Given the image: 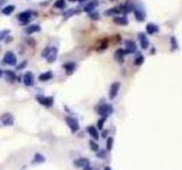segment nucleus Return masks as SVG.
I'll return each mask as SVG.
<instances>
[{"label":"nucleus","instance_id":"obj_44","mask_svg":"<svg viewBox=\"0 0 182 170\" xmlns=\"http://www.w3.org/2000/svg\"><path fill=\"white\" fill-rule=\"evenodd\" d=\"M5 1H6V0H0V7L3 6V3H5Z\"/></svg>","mask_w":182,"mask_h":170},{"label":"nucleus","instance_id":"obj_15","mask_svg":"<svg viewBox=\"0 0 182 170\" xmlns=\"http://www.w3.org/2000/svg\"><path fill=\"white\" fill-rule=\"evenodd\" d=\"M132 10L135 12V18H137L138 22H142L143 19H145V12H143L142 8H139V7H137V6H135V5H133V8H132Z\"/></svg>","mask_w":182,"mask_h":170},{"label":"nucleus","instance_id":"obj_21","mask_svg":"<svg viewBox=\"0 0 182 170\" xmlns=\"http://www.w3.org/2000/svg\"><path fill=\"white\" fill-rule=\"evenodd\" d=\"M87 131L90 134V136L93 138V140H98L99 138V133L98 131H97V128H96L95 126H89L87 128Z\"/></svg>","mask_w":182,"mask_h":170},{"label":"nucleus","instance_id":"obj_36","mask_svg":"<svg viewBox=\"0 0 182 170\" xmlns=\"http://www.w3.org/2000/svg\"><path fill=\"white\" fill-rule=\"evenodd\" d=\"M97 157L100 159H104L106 158V151H104V150H100V151H98V153H97Z\"/></svg>","mask_w":182,"mask_h":170},{"label":"nucleus","instance_id":"obj_26","mask_svg":"<svg viewBox=\"0 0 182 170\" xmlns=\"http://www.w3.org/2000/svg\"><path fill=\"white\" fill-rule=\"evenodd\" d=\"M145 61V57L142 56L141 54H137V57L135 59V66H141Z\"/></svg>","mask_w":182,"mask_h":170},{"label":"nucleus","instance_id":"obj_2","mask_svg":"<svg viewBox=\"0 0 182 170\" xmlns=\"http://www.w3.org/2000/svg\"><path fill=\"white\" fill-rule=\"evenodd\" d=\"M32 15H33V13L31 12V10H25V12H22L18 14L17 19L19 21L21 25H26L30 23L31 18H32Z\"/></svg>","mask_w":182,"mask_h":170},{"label":"nucleus","instance_id":"obj_37","mask_svg":"<svg viewBox=\"0 0 182 170\" xmlns=\"http://www.w3.org/2000/svg\"><path fill=\"white\" fill-rule=\"evenodd\" d=\"M112 147H113V138L109 137L107 140V150H108V151H111Z\"/></svg>","mask_w":182,"mask_h":170},{"label":"nucleus","instance_id":"obj_18","mask_svg":"<svg viewBox=\"0 0 182 170\" xmlns=\"http://www.w3.org/2000/svg\"><path fill=\"white\" fill-rule=\"evenodd\" d=\"M113 22L115 24L123 25V26H125V25L129 24V21H128V18H126V16H114Z\"/></svg>","mask_w":182,"mask_h":170},{"label":"nucleus","instance_id":"obj_30","mask_svg":"<svg viewBox=\"0 0 182 170\" xmlns=\"http://www.w3.org/2000/svg\"><path fill=\"white\" fill-rule=\"evenodd\" d=\"M50 50H51V47H46L43 50H42V52H41V57L42 58H47L48 56H49V54H50Z\"/></svg>","mask_w":182,"mask_h":170},{"label":"nucleus","instance_id":"obj_24","mask_svg":"<svg viewBox=\"0 0 182 170\" xmlns=\"http://www.w3.org/2000/svg\"><path fill=\"white\" fill-rule=\"evenodd\" d=\"M45 161H46V158L43 155L40 154V153H36L34 159H33V162H34V163H42V162Z\"/></svg>","mask_w":182,"mask_h":170},{"label":"nucleus","instance_id":"obj_20","mask_svg":"<svg viewBox=\"0 0 182 170\" xmlns=\"http://www.w3.org/2000/svg\"><path fill=\"white\" fill-rule=\"evenodd\" d=\"M52 77H54V73L51 72V70H48V72L42 73L41 75H39V81L40 82H48V81H50Z\"/></svg>","mask_w":182,"mask_h":170},{"label":"nucleus","instance_id":"obj_6","mask_svg":"<svg viewBox=\"0 0 182 170\" xmlns=\"http://www.w3.org/2000/svg\"><path fill=\"white\" fill-rule=\"evenodd\" d=\"M36 101L39 102L40 105L45 106V107H51L54 105V98L52 96H43V95H38L36 96Z\"/></svg>","mask_w":182,"mask_h":170},{"label":"nucleus","instance_id":"obj_19","mask_svg":"<svg viewBox=\"0 0 182 170\" xmlns=\"http://www.w3.org/2000/svg\"><path fill=\"white\" fill-rule=\"evenodd\" d=\"M159 28L157 25L152 24V23H149V24H147L146 26V32L147 34H149V35H154L155 33H158Z\"/></svg>","mask_w":182,"mask_h":170},{"label":"nucleus","instance_id":"obj_17","mask_svg":"<svg viewBox=\"0 0 182 170\" xmlns=\"http://www.w3.org/2000/svg\"><path fill=\"white\" fill-rule=\"evenodd\" d=\"M88 164H90V160L88 158H79L74 160V166L78 168H83Z\"/></svg>","mask_w":182,"mask_h":170},{"label":"nucleus","instance_id":"obj_34","mask_svg":"<svg viewBox=\"0 0 182 170\" xmlns=\"http://www.w3.org/2000/svg\"><path fill=\"white\" fill-rule=\"evenodd\" d=\"M171 44H172V49H171L172 51L175 50V49H178V43H176V39L174 38V36L171 38Z\"/></svg>","mask_w":182,"mask_h":170},{"label":"nucleus","instance_id":"obj_27","mask_svg":"<svg viewBox=\"0 0 182 170\" xmlns=\"http://www.w3.org/2000/svg\"><path fill=\"white\" fill-rule=\"evenodd\" d=\"M55 8L57 9H65L66 7V1L65 0H56V3H55Z\"/></svg>","mask_w":182,"mask_h":170},{"label":"nucleus","instance_id":"obj_47","mask_svg":"<svg viewBox=\"0 0 182 170\" xmlns=\"http://www.w3.org/2000/svg\"><path fill=\"white\" fill-rule=\"evenodd\" d=\"M112 1H113V0H112Z\"/></svg>","mask_w":182,"mask_h":170},{"label":"nucleus","instance_id":"obj_16","mask_svg":"<svg viewBox=\"0 0 182 170\" xmlns=\"http://www.w3.org/2000/svg\"><path fill=\"white\" fill-rule=\"evenodd\" d=\"M24 31H25L26 34L31 35V34L40 32V31H41V27H40V25H38V24H31V25H29V26L25 27V30Z\"/></svg>","mask_w":182,"mask_h":170},{"label":"nucleus","instance_id":"obj_38","mask_svg":"<svg viewBox=\"0 0 182 170\" xmlns=\"http://www.w3.org/2000/svg\"><path fill=\"white\" fill-rule=\"evenodd\" d=\"M106 121V118H104V117H102V119L99 120L98 121V128L99 129H102V127H104V122Z\"/></svg>","mask_w":182,"mask_h":170},{"label":"nucleus","instance_id":"obj_4","mask_svg":"<svg viewBox=\"0 0 182 170\" xmlns=\"http://www.w3.org/2000/svg\"><path fill=\"white\" fill-rule=\"evenodd\" d=\"M65 121L66 124H67V126H69V128H71V131H73V133H76V131L80 129V125H79V121L76 118H74V117H66L65 118Z\"/></svg>","mask_w":182,"mask_h":170},{"label":"nucleus","instance_id":"obj_45","mask_svg":"<svg viewBox=\"0 0 182 170\" xmlns=\"http://www.w3.org/2000/svg\"><path fill=\"white\" fill-rule=\"evenodd\" d=\"M3 75V70H0V77H1Z\"/></svg>","mask_w":182,"mask_h":170},{"label":"nucleus","instance_id":"obj_43","mask_svg":"<svg viewBox=\"0 0 182 170\" xmlns=\"http://www.w3.org/2000/svg\"><path fill=\"white\" fill-rule=\"evenodd\" d=\"M106 136H107V131H104V133H102V137L106 138Z\"/></svg>","mask_w":182,"mask_h":170},{"label":"nucleus","instance_id":"obj_8","mask_svg":"<svg viewBox=\"0 0 182 170\" xmlns=\"http://www.w3.org/2000/svg\"><path fill=\"white\" fill-rule=\"evenodd\" d=\"M98 5H99L98 0H89V1L87 3V5L83 7V12L88 13V14L95 12V9L98 7Z\"/></svg>","mask_w":182,"mask_h":170},{"label":"nucleus","instance_id":"obj_46","mask_svg":"<svg viewBox=\"0 0 182 170\" xmlns=\"http://www.w3.org/2000/svg\"><path fill=\"white\" fill-rule=\"evenodd\" d=\"M105 170H112L111 167H105Z\"/></svg>","mask_w":182,"mask_h":170},{"label":"nucleus","instance_id":"obj_23","mask_svg":"<svg viewBox=\"0 0 182 170\" xmlns=\"http://www.w3.org/2000/svg\"><path fill=\"white\" fill-rule=\"evenodd\" d=\"M119 13H121V10H119V7H114V8H111V9H108V10H106L104 14H105V16H115V15H117V14H119Z\"/></svg>","mask_w":182,"mask_h":170},{"label":"nucleus","instance_id":"obj_7","mask_svg":"<svg viewBox=\"0 0 182 170\" xmlns=\"http://www.w3.org/2000/svg\"><path fill=\"white\" fill-rule=\"evenodd\" d=\"M138 39H139V43H140L141 49H143V50L148 49V47H149V40L147 38L146 33L140 32L138 34Z\"/></svg>","mask_w":182,"mask_h":170},{"label":"nucleus","instance_id":"obj_9","mask_svg":"<svg viewBox=\"0 0 182 170\" xmlns=\"http://www.w3.org/2000/svg\"><path fill=\"white\" fill-rule=\"evenodd\" d=\"M119 87H121V84H119V82H115V83H113L111 85V89H109V99H111V100H114V99L117 96Z\"/></svg>","mask_w":182,"mask_h":170},{"label":"nucleus","instance_id":"obj_10","mask_svg":"<svg viewBox=\"0 0 182 170\" xmlns=\"http://www.w3.org/2000/svg\"><path fill=\"white\" fill-rule=\"evenodd\" d=\"M125 52L126 54H135L137 52V44L132 40H126L125 41Z\"/></svg>","mask_w":182,"mask_h":170},{"label":"nucleus","instance_id":"obj_32","mask_svg":"<svg viewBox=\"0 0 182 170\" xmlns=\"http://www.w3.org/2000/svg\"><path fill=\"white\" fill-rule=\"evenodd\" d=\"M26 66H27V61L26 60H24V61H22V63L16 65V69H17V70H22V69H24Z\"/></svg>","mask_w":182,"mask_h":170},{"label":"nucleus","instance_id":"obj_25","mask_svg":"<svg viewBox=\"0 0 182 170\" xmlns=\"http://www.w3.org/2000/svg\"><path fill=\"white\" fill-rule=\"evenodd\" d=\"M3 74L6 75V77L8 78L9 81L14 82L16 80V75H15V72H13V70H6V72H3Z\"/></svg>","mask_w":182,"mask_h":170},{"label":"nucleus","instance_id":"obj_29","mask_svg":"<svg viewBox=\"0 0 182 170\" xmlns=\"http://www.w3.org/2000/svg\"><path fill=\"white\" fill-rule=\"evenodd\" d=\"M76 10H75L74 8H69V10H66L65 13L63 14V16H64V18H69V17H72V16L74 15V14H76Z\"/></svg>","mask_w":182,"mask_h":170},{"label":"nucleus","instance_id":"obj_13","mask_svg":"<svg viewBox=\"0 0 182 170\" xmlns=\"http://www.w3.org/2000/svg\"><path fill=\"white\" fill-rule=\"evenodd\" d=\"M64 69H65V72L67 75H72L74 73V70L76 69V64L74 61H67L63 65Z\"/></svg>","mask_w":182,"mask_h":170},{"label":"nucleus","instance_id":"obj_1","mask_svg":"<svg viewBox=\"0 0 182 170\" xmlns=\"http://www.w3.org/2000/svg\"><path fill=\"white\" fill-rule=\"evenodd\" d=\"M3 65H9V66L17 65V58H16L15 54H14L13 51H7L3 58Z\"/></svg>","mask_w":182,"mask_h":170},{"label":"nucleus","instance_id":"obj_31","mask_svg":"<svg viewBox=\"0 0 182 170\" xmlns=\"http://www.w3.org/2000/svg\"><path fill=\"white\" fill-rule=\"evenodd\" d=\"M9 33H10V31H9V30L0 31V40H5V39H6V36L9 35Z\"/></svg>","mask_w":182,"mask_h":170},{"label":"nucleus","instance_id":"obj_12","mask_svg":"<svg viewBox=\"0 0 182 170\" xmlns=\"http://www.w3.org/2000/svg\"><path fill=\"white\" fill-rule=\"evenodd\" d=\"M23 83L24 85L26 86H32L34 84V77H33V74L31 72H26L23 75Z\"/></svg>","mask_w":182,"mask_h":170},{"label":"nucleus","instance_id":"obj_3","mask_svg":"<svg viewBox=\"0 0 182 170\" xmlns=\"http://www.w3.org/2000/svg\"><path fill=\"white\" fill-rule=\"evenodd\" d=\"M97 112H98L102 117H104V118H107V117L109 116V115H112V112H113V106L107 105V103L102 105L98 108Z\"/></svg>","mask_w":182,"mask_h":170},{"label":"nucleus","instance_id":"obj_22","mask_svg":"<svg viewBox=\"0 0 182 170\" xmlns=\"http://www.w3.org/2000/svg\"><path fill=\"white\" fill-rule=\"evenodd\" d=\"M15 10V6L14 5H7V6L3 7V9H1V13H3V15H10V14H13V12Z\"/></svg>","mask_w":182,"mask_h":170},{"label":"nucleus","instance_id":"obj_11","mask_svg":"<svg viewBox=\"0 0 182 170\" xmlns=\"http://www.w3.org/2000/svg\"><path fill=\"white\" fill-rule=\"evenodd\" d=\"M57 57H58V49L56 47H51L50 54L46 58V60H47L48 64H52L57 60Z\"/></svg>","mask_w":182,"mask_h":170},{"label":"nucleus","instance_id":"obj_41","mask_svg":"<svg viewBox=\"0 0 182 170\" xmlns=\"http://www.w3.org/2000/svg\"><path fill=\"white\" fill-rule=\"evenodd\" d=\"M13 40V38L10 35H8V36H6V39H5V41L6 42H10Z\"/></svg>","mask_w":182,"mask_h":170},{"label":"nucleus","instance_id":"obj_5","mask_svg":"<svg viewBox=\"0 0 182 170\" xmlns=\"http://www.w3.org/2000/svg\"><path fill=\"white\" fill-rule=\"evenodd\" d=\"M0 121L3 126H13L14 125V116L9 112L3 113L0 116Z\"/></svg>","mask_w":182,"mask_h":170},{"label":"nucleus","instance_id":"obj_28","mask_svg":"<svg viewBox=\"0 0 182 170\" xmlns=\"http://www.w3.org/2000/svg\"><path fill=\"white\" fill-rule=\"evenodd\" d=\"M108 47V42L106 39H104L102 42H100V44H99V47H97V51H104L106 50Z\"/></svg>","mask_w":182,"mask_h":170},{"label":"nucleus","instance_id":"obj_33","mask_svg":"<svg viewBox=\"0 0 182 170\" xmlns=\"http://www.w3.org/2000/svg\"><path fill=\"white\" fill-rule=\"evenodd\" d=\"M90 147H91V150H92V151H96V152H97V151L99 150L98 144L96 143L95 141H90Z\"/></svg>","mask_w":182,"mask_h":170},{"label":"nucleus","instance_id":"obj_42","mask_svg":"<svg viewBox=\"0 0 182 170\" xmlns=\"http://www.w3.org/2000/svg\"><path fill=\"white\" fill-rule=\"evenodd\" d=\"M84 169L83 170H92L91 169V167H90V164H88V166H85V167H83Z\"/></svg>","mask_w":182,"mask_h":170},{"label":"nucleus","instance_id":"obj_35","mask_svg":"<svg viewBox=\"0 0 182 170\" xmlns=\"http://www.w3.org/2000/svg\"><path fill=\"white\" fill-rule=\"evenodd\" d=\"M89 16H90V18H91V19H93V21H98V19H99V14H98V13H96V12L90 13Z\"/></svg>","mask_w":182,"mask_h":170},{"label":"nucleus","instance_id":"obj_39","mask_svg":"<svg viewBox=\"0 0 182 170\" xmlns=\"http://www.w3.org/2000/svg\"><path fill=\"white\" fill-rule=\"evenodd\" d=\"M26 41L29 42V43H30V44L32 45V47H33L34 44H36V41H34V40H32V39H27Z\"/></svg>","mask_w":182,"mask_h":170},{"label":"nucleus","instance_id":"obj_14","mask_svg":"<svg viewBox=\"0 0 182 170\" xmlns=\"http://www.w3.org/2000/svg\"><path fill=\"white\" fill-rule=\"evenodd\" d=\"M126 52L124 49H117L116 51H115V54H114V58H115V60L116 61H119V64H123V61H124V57H125Z\"/></svg>","mask_w":182,"mask_h":170},{"label":"nucleus","instance_id":"obj_40","mask_svg":"<svg viewBox=\"0 0 182 170\" xmlns=\"http://www.w3.org/2000/svg\"><path fill=\"white\" fill-rule=\"evenodd\" d=\"M69 3H84L85 0H69Z\"/></svg>","mask_w":182,"mask_h":170}]
</instances>
